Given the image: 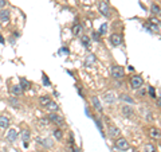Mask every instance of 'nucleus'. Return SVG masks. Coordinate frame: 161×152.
Listing matches in <instances>:
<instances>
[{
	"label": "nucleus",
	"mask_w": 161,
	"mask_h": 152,
	"mask_svg": "<svg viewBox=\"0 0 161 152\" xmlns=\"http://www.w3.org/2000/svg\"><path fill=\"white\" fill-rule=\"evenodd\" d=\"M112 76H113V78H115V79H121V78H123V76H125V70H123L122 66H113L112 67Z\"/></svg>",
	"instance_id": "nucleus-1"
},
{
	"label": "nucleus",
	"mask_w": 161,
	"mask_h": 152,
	"mask_svg": "<svg viewBox=\"0 0 161 152\" xmlns=\"http://www.w3.org/2000/svg\"><path fill=\"white\" fill-rule=\"evenodd\" d=\"M99 11H101V14L103 15V16H106V18L110 16V10H109L107 1H105V0H101V1H99Z\"/></svg>",
	"instance_id": "nucleus-2"
},
{
	"label": "nucleus",
	"mask_w": 161,
	"mask_h": 152,
	"mask_svg": "<svg viewBox=\"0 0 161 152\" xmlns=\"http://www.w3.org/2000/svg\"><path fill=\"white\" fill-rule=\"evenodd\" d=\"M130 84H131V87H133V89H140V87L142 86V84H144V79L140 76H134V77H131Z\"/></svg>",
	"instance_id": "nucleus-3"
},
{
	"label": "nucleus",
	"mask_w": 161,
	"mask_h": 152,
	"mask_svg": "<svg viewBox=\"0 0 161 152\" xmlns=\"http://www.w3.org/2000/svg\"><path fill=\"white\" fill-rule=\"evenodd\" d=\"M115 148L120 149V151H126L129 148V143L126 141V139H118L115 141Z\"/></svg>",
	"instance_id": "nucleus-4"
},
{
	"label": "nucleus",
	"mask_w": 161,
	"mask_h": 152,
	"mask_svg": "<svg viewBox=\"0 0 161 152\" xmlns=\"http://www.w3.org/2000/svg\"><path fill=\"white\" fill-rule=\"evenodd\" d=\"M18 129H15V128H11L10 130H8L7 133V140L10 141V143H13V141H16V139H18Z\"/></svg>",
	"instance_id": "nucleus-5"
},
{
	"label": "nucleus",
	"mask_w": 161,
	"mask_h": 152,
	"mask_svg": "<svg viewBox=\"0 0 161 152\" xmlns=\"http://www.w3.org/2000/svg\"><path fill=\"white\" fill-rule=\"evenodd\" d=\"M115 100H117V98H115V93L114 92H107V93H105L103 94V101L105 102L113 104Z\"/></svg>",
	"instance_id": "nucleus-6"
},
{
	"label": "nucleus",
	"mask_w": 161,
	"mask_h": 152,
	"mask_svg": "<svg viewBox=\"0 0 161 152\" xmlns=\"http://www.w3.org/2000/svg\"><path fill=\"white\" fill-rule=\"evenodd\" d=\"M0 20H1V23H4V24L10 23V11H8V10H1V11H0Z\"/></svg>",
	"instance_id": "nucleus-7"
},
{
	"label": "nucleus",
	"mask_w": 161,
	"mask_h": 152,
	"mask_svg": "<svg viewBox=\"0 0 161 152\" xmlns=\"http://www.w3.org/2000/svg\"><path fill=\"white\" fill-rule=\"evenodd\" d=\"M110 42L113 43V46H120V44L122 43V36H121L120 34H113V35L110 36Z\"/></svg>",
	"instance_id": "nucleus-8"
},
{
	"label": "nucleus",
	"mask_w": 161,
	"mask_h": 152,
	"mask_svg": "<svg viewBox=\"0 0 161 152\" xmlns=\"http://www.w3.org/2000/svg\"><path fill=\"white\" fill-rule=\"evenodd\" d=\"M48 120H51L54 124H58V125L63 124V119H62L61 116H58L56 113H51L50 116H48Z\"/></svg>",
	"instance_id": "nucleus-9"
},
{
	"label": "nucleus",
	"mask_w": 161,
	"mask_h": 152,
	"mask_svg": "<svg viewBox=\"0 0 161 152\" xmlns=\"http://www.w3.org/2000/svg\"><path fill=\"white\" fill-rule=\"evenodd\" d=\"M91 104H93V106L97 109V112H102V104H101L98 97H91Z\"/></svg>",
	"instance_id": "nucleus-10"
},
{
	"label": "nucleus",
	"mask_w": 161,
	"mask_h": 152,
	"mask_svg": "<svg viewBox=\"0 0 161 152\" xmlns=\"http://www.w3.org/2000/svg\"><path fill=\"white\" fill-rule=\"evenodd\" d=\"M121 112H122V114L123 116H126V117H130L131 114H133V109H131L130 106H128V105H123L122 108H121Z\"/></svg>",
	"instance_id": "nucleus-11"
},
{
	"label": "nucleus",
	"mask_w": 161,
	"mask_h": 152,
	"mask_svg": "<svg viewBox=\"0 0 161 152\" xmlns=\"http://www.w3.org/2000/svg\"><path fill=\"white\" fill-rule=\"evenodd\" d=\"M95 62V55L94 54H87V57H86V59H85V66H91L93 63Z\"/></svg>",
	"instance_id": "nucleus-12"
},
{
	"label": "nucleus",
	"mask_w": 161,
	"mask_h": 152,
	"mask_svg": "<svg viewBox=\"0 0 161 152\" xmlns=\"http://www.w3.org/2000/svg\"><path fill=\"white\" fill-rule=\"evenodd\" d=\"M10 127V119L5 116H0V128H8Z\"/></svg>",
	"instance_id": "nucleus-13"
},
{
	"label": "nucleus",
	"mask_w": 161,
	"mask_h": 152,
	"mask_svg": "<svg viewBox=\"0 0 161 152\" xmlns=\"http://www.w3.org/2000/svg\"><path fill=\"white\" fill-rule=\"evenodd\" d=\"M120 132H121V130L118 129L117 127H110L109 128V136H110V137H115V136H118V135H120Z\"/></svg>",
	"instance_id": "nucleus-14"
},
{
	"label": "nucleus",
	"mask_w": 161,
	"mask_h": 152,
	"mask_svg": "<svg viewBox=\"0 0 161 152\" xmlns=\"http://www.w3.org/2000/svg\"><path fill=\"white\" fill-rule=\"evenodd\" d=\"M19 86L21 87V90H27V89H30L31 84H30L26 78H20V85H19Z\"/></svg>",
	"instance_id": "nucleus-15"
},
{
	"label": "nucleus",
	"mask_w": 161,
	"mask_h": 152,
	"mask_svg": "<svg viewBox=\"0 0 161 152\" xmlns=\"http://www.w3.org/2000/svg\"><path fill=\"white\" fill-rule=\"evenodd\" d=\"M10 90H11V93H12L13 96H19L21 92H23V90H21V87L19 86V85H13V86H11Z\"/></svg>",
	"instance_id": "nucleus-16"
},
{
	"label": "nucleus",
	"mask_w": 161,
	"mask_h": 152,
	"mask_svg": "<svg viewBox=\"0 0 161 152\" xmlns=\"http://www.w3.org/2000/svg\"><path fill=\"white\" fill-rule=\"evenodd\" d=\"M149 135L152 136L153 139H160V130L157 128H150L149 129Z\"/></svg>",
	"instance_id": "nucleus-17"
},
{
	"label": "nucleus",
	"mask_w": 161,
	"mask_h": 152,
	"mask_svg": "<svg viewBox=\"0 0 161 152\" xmlns=\"http://www.w3.org/2000/svg\"><path fill=\"white\" fill-rule=\"evenodd\" d=\"M80 33H82V26L75 23V24L72 26V34H74V35H80Z\"/></svg>",
	"instance_id": "nucleus-18"
},
{
	"label": "nucleus",
	"mask_w": 161,
	"mask_h": 152,
	"mask_svg": "<svg viewBox=\"0 0 161 152\" xmlns=\"http://www.w3.org/2000/svg\"><path fill=\"white\" fill-rule=\"evenodd\" d=\"M50 101H51V98L48 97V96H42V97H40V100H39V102H40V105L47 106L48 104H50Z\"/></svg>",
	"instance_id": "nucleus-19"
},
{
	"label": "nucleus",
	"mask_w": 161,
	"mask_h": 152,
	"mask_svg": "<svg viewBox=\"0 0 161 152\" xmlns=\"http://www.w3.org/2000/svg\"><path fill=\"white\" fill-rule=\"evenodd\" d=\"M80 41H82V44L86 47V49H89V47H90L91 41H90V38H89V36H82V38H80Z\"/></svg>",
	"instance_id": "nucleus-20"
},
{
	"label": "nucleus",
	"mask_w": 161,
	"mask_h": 152,
	"mask_svg": "<svg viewBox=\"0 0 161 152\" xmlns=\"http://www.w3.org/2000/svg\"><path fill=\"white\" fill-rule=\"evenodd\" d=\"M150 11H152L153 15H160V6H158V4H152Z\"/></svg>",
	"instance_id": "nucleus-21"
},
{
	"label": "nucleus",
	"mask_w": 161,
	"mask_h": 152,
	"mask_svg": "<svg viewBox=\"0 0 161 152\" xmlns=\"http://www.w3.org/2000/svg\"><path fill=\"white\" fill-rule=\"evenodd\" d=\"M47 109H48V110H51V112H56V110H58V109H59V106L56 105L55 102H52V101H50V104H48V105H47Z\"/></svg>",
	"instance_id": "nucleus-22"
},
{
	"label": "nucleus",
	"mask_w": 161,
	"mask_h": 152,
	"mask_svg": "<svg viewBox=\"0 0 161 152\" xmlns=\"http://www.w3.org/2000/svg\"><path fill=\"white\" fill-rule=\"evenodd\" d=\"M30 135H31V133H30V130L28 129H24L23 130V132H21V140H23V141H27V140H28V139H30Z\"/></svg>",
	"instance_id": "nucleus-23"
},
{
	"label": "nucleus",
	"mask_w": 161,
	"mask_h": 152,
	"mask_svg": "<svg viewBox=\"0 0 161 152\" xmlns=\"http://www.w3.org/2000/svg\"><path fill=\"white\" fill-rule=\"evenodd\" d=\"M40 144H43L44 147H52V140H51L50 137H47V139H43L42 141H40Z\"/></svg>",
	"instance_id": "nucleus-24"
},
{
	"label": "nucleus",
	"mask_w": 161,
	"mask_h": 152,
	"mask_svg": "<svg viewBox=\"0 0 161 152\" xmlns=\"http://www.w3.org/2000/svg\"><path fill=\"white\" fill-rule=\"evenodd\" d=\"M121 100L122 101H126V102H129V104H133L134 102V100L130 97V96H128V94H122L121 96Z\"/></svg>",
	"instance_id": "nucleus-25"
},
{
	"label": "nucleus",
	"mask_w": 161,
	"mask_h": 152,
	"mask_svg": "<svg viewBox=\"0 0 161 152\" xmlns=\"http://www.w3.org/2000/svg\"><path fill=\"white\" fill-rule=\"evenodd\" d=\"M144 151L145 152H156V147L152 145V144H146L145 148H144Z\"/></svg>",
	"instance_id": "nucleus-26"
},
{
	"label": "nucleus",
	"mask_w": 161,
	"mask_h": 152,
	"mask_svg": "<svg viewBox=\"0 0 161 152\" xmlns=\"http://www.w3.org/2000/svg\"><path fill=\"white\" fill-rule=\"evenodd\" d=\"M106 33H107V24H106V23H102L101 28H99V34L103 35V34H106Z\"/></svg>",
	"instance_id": "nucleus-27"
},
{
	"label": "nucleus",
	"mask_w": 161,
	"mask_h": 152,
	"mask_svg": "<svg viewBox=\"0 0 161 152\" xmlns=\"http://www.w3.org/2000/svg\"><path fill=\"white\" fill-rule=\"evenodd\" d=\"M54 136H55V139L56 140H59V139H62V132H61V129H54Z\"/></svg>",
	"instance_id": "nucleus-28"
},
{
	"label": "nucleus",
	"mask_w": 161,
	"mask_h": 152,
	"mask_svg": "<svg viewBox=\"0 0 161 152\" xmlns=\"http://www.w3.org/2000/svg\"><path fill=\"white\" fill-rule=\"evenodd\" d=\"M148 27H149V30H152L153 33H158V26H156V24H152V23H150V24L148 26Z\"/></svg>",
	"instance_id": "nucleus-29"
},
{
	"label": "nucleus",
	"mask_w": 161,
	"mask_h": 152,
	"mask_svg": "<svg viewBox=\"0 0 161 152\" xmlns=\"http://www.w3.org/2000/svg\"><path fill=\"white\" fill-rule=\"evenodd\" d=\"M149 94L152 96V98H156V92H154V87H149Z\"/></svg>",
	"instance_id": "nucleus-30"
},
{
	"label": "nucleus",
	"mask_w": 161,
	"mask_h": 152,
	"mask_svg": "<svg viewBox=\"0 0 161 152\" xmlns=\"http://www.w3.org/2000/svg\"><path fill=\"white\" fill-rule=\"evenodd\" d=\"M40 124H42V125H47V124H50V120H47V119H42V120H40Z\"/></svg>",
	"instance_id": "nucleus-31"
},
{
	"label": "nucleus",
	"mask_w": 161,
	"mask_h": 152,
	"mask_svg": "<svg viewBox=\"0 0 161 152\" xmlns=\"http://www.w3.org/2000/svg\"><path fill=\"white\" fill-rule=\"evenodd\" d=\"M11 104H12L13 106H19V102H18V100H15V98H11Z\"/></svg>",
	"instance_id": "nucleus-32"
},
{
	"label": "nucleus",
	"mask_w": 161,
	"mask_h": 152,
	"mask_svg": "<svg viewBox=\"0 0 161 152\" xmlns=\"http://www.w3.org/2000/svg\"><path fill=\"white\" fill-rule=\"evenodd\" d=\"M150 23H152V24H156V26H158V19H156V18H153V19H150Z\"/></svg>",
	"instance_id": "nucleus-33"
},
{
	"label": "nucleus",
	"mask_w": 161,
	"mask_h": 152,
	"mask_svg": "<svg viewBox=\"0 0 161 152\" xmlns=\"http://www.w3.org/2000/svg\"><path fill=\"white\" fill-rule=\"evenodd\" d=\"M43 84H44V85H50V81L47 79V77H46L44 74H43Z\"/></svg>",
	"instance_id": "nucleus-34"
},
{
	"label": "nucleus",
	"mask_w": 161,
	"mask_h": 152,
	"mask_svg": "<svg viewBox=\"0 0 161 152\" xmlns=\"http://www.w3.org/2000/svg\"><path fill=\"white\" fill-rule=\"evenodd\" d=\"M4 6H5V0H0V8H3Z\"/></svg>",
	"instance_id": "nucleus-35"
},
{
	"label": "nucleus",
	"mask_w": 161,
	"mask_h": 152,
	"mask_svg": "<svg viewBox=\"0 0 161 152\" xmlns=\"http://www.w3.org/2000/svg\"><path fill=\"white\" fill-rule=\"evenodd\" d=\"M94 39H95V41H98V39H99V35L97 33H94Z\"/></svg>",
	"instance_id": "nucleus-36"
},
{
	"label": "nucleus",
	"mask_w": 161,
	"mask_h": 152,
	"mask_svg": "<svg viewBox=\"0 0 161 152\" xmlns=\"http://www.w3.org/2000/svg\"><path fill=\"white\" fill-rule=\"evenodd\" d=\"M0 42H1V43H3V42H4V38H3L1 35H0Z\"/></svg>",
	"instance_id": "nucleus-37"
}]
</instances>
